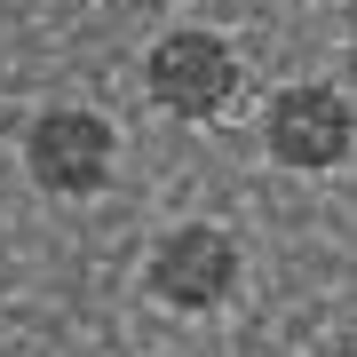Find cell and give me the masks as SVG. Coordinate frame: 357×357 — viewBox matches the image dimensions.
<instances>
[{
    "instance_id": "6da1fadb",
    "label": "cell",
    "mask_w": 357,
    "mask_h": 357,
    "mask_svg": "<svg viewBox=\"0 0 357 357\" xmlns=\"http://www.w3.org/2000/svg\"><path fill=\"white\" fill-rule=\"evenodd\" d=\"M143 88L167 119H222L238 96V48L206 24H175L143 56Z\"/></svg>"
},
{
    "instance_id": "7a4b0ae2",
    "label": "cell",
    "mask_w": 357,
    "mask_h": 357,
    "mask_svg": "<svg viewBox=\"0 0 357 357\" xmlns=\"http://www.w3.org/2000/svg\"><path fill=\"white\" fill-rule=\"evenodd\" d=\"M112 167H119V135L88 103H48L24 128V175L48 199H96L112 183Z\"/></svg>"
},
{
    "instance_id": "3957f363",
    "label": "cell",
    "mask_w": 357,
    "mask_h": 357,
    "mask_svg": "<svg viewBox=\"0 0 357 357\" xmlns=\"http://www.w3.org/2000/svg\"><path fill=\"white\" fill-rule=\"evenodd\" d=\"M238 270H246V255L222 222H175L143 262V286H151V302L183 310V318H206L238 294Z\"/></svg>"
},
{
    "instance_id": "277c9868",
    "label": "cell",
    "mask_w": 357,
    "mask_h": 357,
    "mask_svg": "<svg viewBox=\"0 0 357 357\" xmlns=\"http://www.w3.org/2000/svg\"><path fill=\"white\" fill-rule=\"evenodd\" d=\"M262 143H270V159H278V167H294V175H326V167L349 159L357 112H349L342 88H326V79H294V88L270 96Z\"/></svg>"
}]
</instances>
